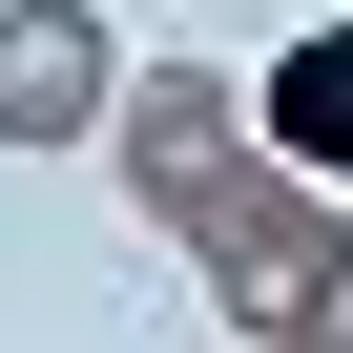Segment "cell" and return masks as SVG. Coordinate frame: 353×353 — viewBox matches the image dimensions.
Segmentation results:
<instances>
[{
    "mask_svg": "<svg viewBox=\"0 0 353 353\" xmlns=\"http://www.w3.org/2000/svg\"><path fill=\"white\" fill-rule=\"evenodd\" d=\"M104 166L188 250V291L229 312V353H353V188H312L229 63H125Z\"/></svg>",
    "mask_w": 353,
    "mask_h": 353,
    "instance_id": "6da1fadb",
    "label": "cell"
},
{
    "mask_svg": "<svg viewBox=\"0 0 353 353\" xmlns=\"http://www.w3.org/2000/svg\"><path fill=\"white\" fill-rule=\"evenodd\" d=\"M104 125H125V21H104V0H0V145L63 166Z\"/></svg>",
    "mask_w": 353,
    "mask_h": 353,
    "instance_id": "7a4b0ae2",
    "label": "cell"
},
{
    "mask_svg": "<svg viewBox=\"0 0 353 353\" xmlns=\"http://www.w3.org/2000/svg\"><path fill=\"white\" fill-rule=\"evenodd\" d=\"M250 104H270V145L312 166V188H353V21H291L250 63Z\"/></svg>",
    "mask_w": 353,
    "mask_h": 353,
    "instance_id": "3957f363",
    "label": "cell"
}]
</instances>
